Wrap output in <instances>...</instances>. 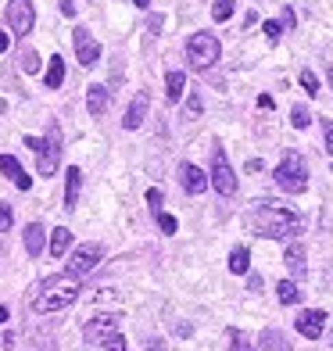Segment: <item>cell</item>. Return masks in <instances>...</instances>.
Returning a JSON list of instances; mask_svg holds the SVG:
<instances>
[{
  "label": "cell",
  "instance_id": "cell-1",
  "mask_svg": "<svg viewBox=\"0 0 333 351\" xmlns=\"http://www.w3.org/2000/svg\"><path fill=\"white\" fill-rule=\"evenodd\" d=\"M244 222L251 233L265 237V241H287V237L301 233V226H305L297 208H291L287 201H269V197H258L251 204Z\"/></svg>",
  "mask_w": 333,
  "mask_h": 351
},
{
  "label": "cell",
  "instance_id": "cell-43",
  "mask_svg": "<svg viewBox=\"0 0 333 351\" xmlns=\"http://www.w3.org/2000/svg\"><path fill=\"white\" fill-rule=\"evenodd\" d=\"M133 4H136V8H147V4H151V0H133Z\"/></svg>",
  "mask_w": 333,
  "mask_h": 351
},
{
  "label": "cell",
  "instance_id": "cell-32",
  "mask_svg": "<svg viewBox=\"0 0 333 351\" xmlns=\"http://www.w3.org/2000/svg\"><path fill=\"white\" fill-rule=\"evenodd\" d=\"M147 204H151V212H154V215H162L165 197H162V190H158V186H154V190H147Z\"/></svg>",
  "mask_w": 333,
  "mask_h": 351
},
{
  "label": "cell",
  "instance_id": "cell-14",
  "mask_svg": "<svg viewBox=\"0 0 333 351\" xmlns=\"http://www.w3.org/2000/svg\"><path fill=\"white\" fill-rule=\"evenodd\" d=\"M180 183H183L186 194H204V190H208V180H204V172H201L197 165H190V162L180 165Z\"/></svg>",
  "mask_w": 333,
  "mask_h": 351
},
{
  "label": "cell",
  "instance_id": "cell-21",
  "mask_svg": "<svg viewBox=\"0 0 333 351\" xmlns=\"http://www.w3.org/2000/svg\"><path fill=\"white\" fill-rule=\"evenodd\" d=\"M69 244H72V233H69V226H58V230L51 233V254H54V258H65Z\"/></svg>",
  "mask_w": 333,
  "mask_h": 351
},
{
  "label": "cell",
  "instance_id": "cell-5",
  "mask_svg": "<svg viewBox=\"0 0 333 351\" xmlns=\"http://www.w3.org/2000/svg\"><path fill=\"white\" fill-rule=\"evenodd\" d=\"M219 54H222V47H219V36H212V33H194L186 40V58L197 72H208L219 61Z\"/></svg>",
  "mask_w": 333,
  "mask_h": 351
},
{
  "label": "cell",
  "instance_id": "cell-20",
  "mask_svg": "<svg viewBox=\"0 0 333 351\" xmlns=\"http://www.w3.org/2000/svg\"><path fill=\"white\" fill-rule=\"evenodd\" d=\"M25 251L33 254V258H40V251H43V226L40 222H29L25 226Z\"/></svg>",
  "mask_w": 333,
  "mask_h": 351
},
{
  "label": "cell",
  "instance_id": "cell-29",
  "mask_svg": "<svg viewBox=\"0 0 333 351\" xmlns=\"http://www.w3.org/2000/svg\"><path fill=\"white\" fill-rule=\"evenodd\" d=\"M230 344H233L230 351H255V344H251L241 330H230Z\"/></svg>",
  "mask_w": 333,
  "mask_h": 351
},
{
  "label": "cell",
  "instance_id": "cell-33",
  "mask_svg": "<svg viewBox=\"0 0 333 351\" xmlns=\"http://www.w3.org/2000/svg\"><path fill=\"white\" fill-rule=\"evenodd\" d=\"M104 351H125V337L122 333H111V337L104 341Z\"/></svg>",
  "mask_w": 333,
  "mask_h": 351
},
{
  "label": "cell",
  "instance_id": "cell-39",
  "mask_svg": "<svg viewBox=\"0 0 333 351\" xmlns=\"http://www.w3.org/2000/svg\"><path fill=\"white\" fill-rule=\"evenodd\" d=\"M273 104H276V101L269 97V93H262V97H258V108H262V111H269V108H273Z\"/></svg>",
  "mask_w": 333,
  "mask_h": 351
},
{
  "label": "cell",
  "instance_id": "cell-22",
  "mask_svg": "<svg viewBox=\"0 0 333 351\" xmlns=\"http://www.w3.org/2000/svg\"><path fill=\"white\" fill-rule=\"evenodd\" d=\"M247 269H251V254H247V247H233V251H230V273L244 276Z\"/></svg>",
  "mask_w": 333,
  "mask_h": 351
},
{
  "label": "cell",
  "instance_id": "cell-30",
  "mask_svg": "<svg viewBox=\"0 0 333 351\" xmlns=\"http://www.w3.org/2000/svg\"><path fill=\"white\" fill-rule=\"evenodd\" d=\"M22 72H40V54L36 51H22Z\"/></svg>",
  "mask_w": 333,
  "mask_h": 351
},
{
  "label": "cell",
  "instance_id": "cell-37",
  "mask_svg": "<svg viewBox=\"0 0 333 351\" xmlns=\"http://www.w3.org/2000/svg\"><path fill=\"white\" fill-rule=\"evenodd\" d=\"M58 4H61V14H65V19L75 14V0H58Z\"/></svg>",
  "mask_w": 333,
  "mask_h": 351
},
{
  "label": "cell",
  "instance_id": "cell-44",
  "mask_svg": "<svg viewBox=\"0 0 333 351\" xmlns=\"http://www.w3.org/2000/svg\"><path fill=\"white\" fill-rule=\"evenodd\" d=\"M326 79H330V86H333V65H330V72H326Z\"/></svg>",
  "mask_w": 333,
  "mask_h": 351
},
{
  "label": "cell",
  "instance_id": "cell-41",
  "mask_svg": "<svg viewBox=\"0 0 333 351\" xmlns=\"http://www.w3.org/2000/svg\"><path fill=\"white\" fill-rule=\"evenodd\" d=\"M8 47H11V36H8V33H0V54H4Z\"/></svg>",
  "mask_w": 333,
  "mask_h": 351
},
{
  "label": "cell",
  "instance_id": "cell-18",
  "mask_svg": "<svg viewBox=\"0 0 333 351\" xmlns=\"http://www.w3.org/2000/svg\"><path fill=\"white\" fill-rule=\"evenodd\" d=\"M262 348H265V351H291L287 333L276 330V326H265V330H262Z\"/></svg>",
  "mask_w": 333,
  "mask_h": 351
},
{
  "label": "cell",
  "instance_id": "cell-4",
  "mask_svg": "<svg viewBox=\"0 0 333 351\" xmlns=\"http://www.w3.org/2000/svg\"><path fill=\"white\" fill-rule=\"evenodd\" d=\"M276 186L287 190V194H301L308 186V169H305V158H301L294 147L280 158L276 165Z\"/></svg>",
  "mask_w": 333,
  "mask_h": 351
},
{
  "label": "cell",
  "instance_id": "cell-7",
  "mask_svg": "<svg viewBox=\"0 0 333 351\" xmlns=\"http://www.w3.org/2000/svg\"><path fill=\"white\" fill-rule=\"evenodd\" d=\"M104 258V247L97 241H90V244H79L72 251V258H69V273L72 276H86L90 269H97V262Z\"/></svg>",
  "mask_w": 333,
  "mask_h": 351
},
{
  "label": "cell",
  "instance_id": "cell-16",
  "mask_svg": "<svg viewBox=\"0 0 333 351\" xmlns=\"http://www.w3.org/2000/svg\"><path fill=\"white\" fill-rule=\"evenodd\" d=\"M61 83H65V58H61V54H54V58H51V65H47L43 86H47V90H58Z\"/></svg>",
  "mask_w": 333,
  "mask_h": 351
},
{
  "label": "cell",
  "instance_id": "cell-25",
  "mask_svg": "<svg viewBox=\"0 0 333 351\" xmlns=\"http://www.w3.org/2000/svg\"><path fill=\"white\" fill-rule=\"evenodd\" d=\"M291 122H294V130H308V125H312V111H308L305 104H294Z\"/></svg>",
  "mask_w": 333,
  "mask_h": 351
},
{
  "label": "cell",
  "instance_id": "cell-28",
  "mask_svg": "<svg viewBox=\"0 0 333 351\" xmlns=\"http://www.w3.org/2000/svg\"><path fill=\"white\" fill-rule=\"evenodd\" d=\"M201 111H204V104H201V93H190L186 104H183V115H186V119H201Z\"/></svg>",
  "mask_w": 333,
  "mask_h": 351
},
{
  "label": "cell",
  "instance_id": "cell-12",
  "mask_svg": "<svg viewBox=\"0 0 333 351\" xmlns=\"http://www.w3.org/2000/svg\"><path fill=\"white\" fill-rule=\"evenodd\" d=\"M147 108H151V97L140 90L136 97L130 101V108H125V119H122L125 130H140V125H144V119H147Z\"/></svg>",
  "mask_w": 333,
  "mask_h": 351
},
{
  "label": "cell",
  "instance_id": "cell-42",
  "mask_svg": "<svg viewBox=\"0 0 333 351\" xmlns=\"http://www.w3.org/2000/svg\"><path fill=\"white\" fill-rule=\"evenodd\" d=\"M4 323H8V308H4V305H0V326H4Z\"/></svg>",
  "mask_w": 333,
  "mask_h": 351
},
{
  "label": "cell",
  "instance_id": "cell-35",
  "mask_svg": "<svg viewBox=\"0 0 333 351\" xmlns=\"http://www.w3.org/2000/svg\"><path fill=\"white\" fill-rule=\"evenodd\" d=\"M265 36H269V40L276 43V40L283 36V22H265Z\"/></svg>",
  "mask_w": 333,
  "mask_h": 351
},
{
  "label": "cell",
  "instance_id": "cell-26",
  "mask_svg": "<svg viewBox=\"0 0 333 351\" xmlns=\"http://www.w3.org/2000/svg\"><path fill=\"white\" fill-rule=\"evenodd\" d=\"M212 19L215 22H230L233 19V0H215V4H212Z\"/></svg>",
  "mask_w": 333,
  "mask_h": 351
},
{
  "label": "cell",
  "instance_id": "cell-8",
  "mask_svg": "<svg viewBox=\"0 0 333 351\" xmlns=\"http://www.w3.org/2000/svg\"><path fill=\"white\" fill-rule=\"evenodd\" d=\"M4 14H8V25H11V33H18V36L33 33V25H36V8L29 4V0H11Z\"/></svg>",
  "mask_w": 333,
  "mask_h": 351
},
{
  "label": "cell",
  "instance_id": "cell-23",
  "mask_svg": "<svg viewBox=\"0 0 333 351\" xmlns=\"http://www.w3.org/2000/svg\"><path fill=\"white\" fill-rule=\"evenodd\" d=\"M276 294H280L283 305H297V301H301V291H297L294 280H280V283H276Z\"/></svg>",
  "mask_w": 333,
  "mask_h": 351
},
{
  "label": "cell",
  "instance_id": "cell-38",
  "mask_svg": "<svg viewBox=\"0 0 333 351\" xmlns=\"http://www.w3.org/2000/svg\"><path fill=\"white\" fill-rule=\"evenodd\" d=\"M247 287H251V291H262V276L251 273V276H247Z\"/></svg>",
  "mask_w": 333,
  "mask_h": 351
},
{
  "label": "cell",
  "instance_id": "cell-2",
  "mask_svg": "<svg viewBox=\"0 0 333 351\" xmlns=\"http://www.w3.org/2000/svg\"><path fill=\"white\" fill-rule=\"evenodd\" d=\"M79 276L72 273H61V276H47L40 287H36V294H33V312L47 315V312H61V308H69L72 301L79 298Z\"/></svg>",
  "mask_w": 333,
  "mask_h": 351
},
{
  "label": "cell",
  "instance_id": "cell-3",
  "mask_svg": "<svg viewBox=\"0 0 333 351\" xmlns=\"http://www.w3.org/2000/svg\"><path fill=\"white\" fill-rule=\"evenodd\" d=\"M25 147L36 151V169H40V176H54V172H58V165H61V130H58V125H51L43 140L25 136Z\"/></svg>",
  "mask_w": 333,
  "mask_h": 351
},
{
  "label": "cell",
  "instance_id": "cell-9",
  "mask_svg": "<svg viewBox=\"0 0 333 351\" xmlns=\"http://www.w3.org/2000/svg\"><path fill=\"white\" fill-rule=\"evenodd\" d=\"M72 43H75V61H79L83 69H93V65L101 61V43L90 36V29L79 25L75 33H72Z\"/></svg>",
  "mask_w": 333,
  "mask_h": 351
},
{
  "label": "cell",
  "instance_id": "cell-34",
  "mask_svg": "<svg viewBox=\"0 0 333 351\" xmlns=\"http://www.w3.org/2000/svg\"><path fill=\"white\" fill-rule=\"evenodd\" d=\"M158 226H162V233H176V226H180V222L172 219V215H165V212H162V215H158Z\"/></svg>",
  "mask_w": 333,
  "mask_h": 351
},
{
  "label": "cell",
  "instance_id": "cell-31",
  "mask_svg": "<svg viewBox=\"0 0 333 351\" xmlns=\"http://www.w3.org/2000/svg\"><path fill=\"white\" fill-rule=\"evenodd\" d=\"M11 222H14L11 204H4V201H0V233H8V230H11Z\"/></svg>",
  "mask_w": 333,
  "mask_h": 351
},
{
  "label": "cell",
  "instance_id": "cell-36",
  "mask_svg": "<svg viewBox=\"0 0 333 351\" xmlns=\"http://www.w3.org/2000/svg\"><path fill=\"white\" fill-rule=\"evenodd\" d=\"M323 136H326V151L333 158V119H323Z\"/></svg>",
  "mask_w": 333,
  "mask_h": 351
},
{
  "label": "cell",
  "instance_id": "cell-19",
  "mask_svg": "<svg viewBox=\"0 0 333 351\" xmlns=\"http://www.w3.org/2000/svg\"><path fill=\"white\" fill-rule=\"evenodd\" d=\"M283 262H287V269H291V273L294 276H305V244H291L287 247V254H283Z\"/></svg>",
  "mask_w": 333,
  "mask_h": 351
},
{
  "label": "cell",
  "instance_id": "cell-27",
  "mask_svg": "<svg viewBox=\"0 0 333 351\" xmlns=\"http://www.w3.org/2000/svg\"><path fill=\"white\" fill-rule=\"evenodd\" d=\"M301 86H305L308 97H315V93H319V75H315L312 69H301Z\"/></svg>",
  "mask_w": 333,
  "mask_h": 351
},
{
  "label": "cell",
  "instance_id": "cell-6",
  "mask_svg": "<svg viewBox=\"0 0 333 351\" xmlns=\"http://www.w3.org/2000/svg\"><path fill=\"white\" fill-rule=\"evenodd\" d=\"M212 186L219 190L222 197H233L236 194V176H233L230 158H226V151H222V147L212 151Z\"/></svg>",
  "mask_w": 333,
  "mask_h": 351
},
{
  "label": "cell",
  "instance_id": "cell-11",
  "mask_svg": "<svg viewBox=\"0 0 333 351\" xmlns=\"http://www.w3.org/2000/svg\"><path fill=\"white\" fill-rule=\"evenodd\" d=\"M119 330V315H97V319H90V323L83 326V337L90 341V344H101V341H108L111 333Z\"/></svg>",
  "mask_w": 333,
  "mask_h": 351
},
{
  "label": "cell",
  "instance_id": "cell-10",
  "mask_svg": "<svg viewBox=\"0 0 333 351\" xmlns=\"http://www.w3.org/2000/svg\"><path fill=\"white\" fill-rule=\"evenodd\" d=\"M294 326H297L301 337L319 341V337H323V330H326V312H319V308H305V312L294 319Z\"/></svg>",
  "mask_w": 333,
  "mask_h": 351
},
{
  "label": "cell",
  "instance_id": "cell-24",
  "mask_svg": "<svg viewBox=\"0 0 333 351\" xmlns=\"http://www.w3.org/2000/svg\"><path fill=\"white\" fill-rule=\"evenodd\" d=\"M183 83H186L183 72H169V75H165V97H169V101H180V97H183Z\"/></svg>",
  "mask_w": 333,
  "mask_h": 351
},
{
  "label": "cell",
  "instance_id": "cell-15",
  "mask_svg": "<svg viewBox=\"0 0 333 351\" xmlns=\"http://www.w3.org/2000/svg\"><path fill=\"white\" fill-rule=\"evenodd\" d=\"M108 104H111V93H108V86L93 83V86L86 90V108H90V115H104Z\"/></svg>",
  "mask_w": 333,
  "mask_h": 351
},
{
  "label": "cell",
  "instance_id": "cell-40",
  "mask_svg": "<svg viewBox=\"0 0 333 351\" xmlns=\"http://www.w3.org/2000/svg\"><path fill=\"white\" fill-rule=\"evenodd\" d=\"M147 351H165V344L158 341V337H151V341H147Z\"/></svg>",
  "mask_w": 333,
  "mask_h": 351
},
{
  "label": "cell",
  "instance_id": "cell-13",
  "mask_svg": "<svg viewBox=\"0 0 333 351\" xmlns=\"http://www.w3.org/2000/svg\"><path fill=\"white\" fill-rule=\"evenodd\" d=\"M0 172L8 176V180L18 186V190H29L33 186V176H25V169H22V162L14 154H0Z\"/></svg>",
  "mask_w": 333,
  "mask_h": 351
},
{
  "label": "cell",
  "instance_id": "cell-17",
  "mask_svg": "<svg viewBox=\"0 0 333 351\" xmlns=\"http://www.w3.org/2000/svg\"><path fill=\"white\" fill-rule=\"evenodd\" d=\"M79 190H83V172H79V169L72 165V169H69V180H65V208H69V212L75 208Z\"/></svg>",
  "mask_w": 333,
  "mask_h": 351
}]
</instances>
